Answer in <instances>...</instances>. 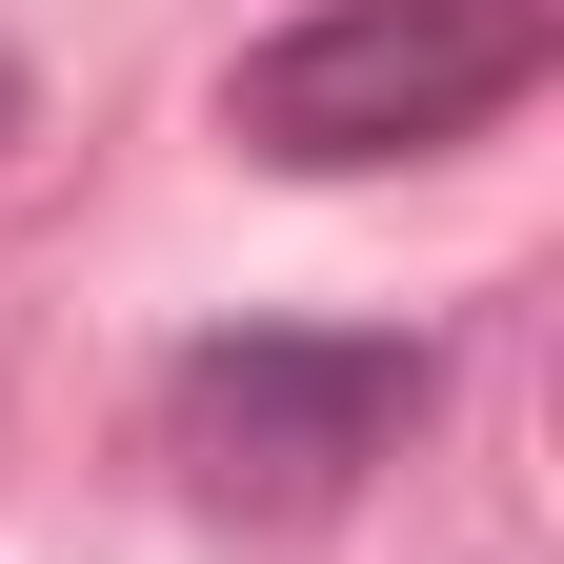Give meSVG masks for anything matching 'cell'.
Wrapping results in <instances>:
<instances>
[{"mask_svg": "<svg viewBox=\"0 0 564 564\" xmlns=\"http://www.w3.org/2000/svg\"><path fill=\"white\" fill-rule=\"evenodd\" d=\"M544 61H564V0H303L282 41H242L223 141L282 182H364L423 141H484Z\"/></svg>", "mask_w": 564, "mask_h": 564, "instance_id": "obj_1", "label": "cell"}, {"mask_svg": "<svg viewBox=\"0 0 564 564\" xmlns=\"http://www.w3.org/2000/svg\"><path fill=\"white\" fill-rule=\"evenodd\" d=\"M0 141H21V61H0Z\"/></svg>", "mask_w": 564, "mask_h": 564, "instance_id": "obj_3", "label": "cell"}, {"mask_svg": "<svg viewBox=\"0 0 564 564\" xmlns=\"http://www.w3.org/2000/svg\"><path fill=\"white\" fill-rule=\"evenodd\" d=\"M423 403H444V343L403 323H202L162 364V464L242 524H323L364 464L423 444Z\"/></svg>", "mask_w": 564, "mask_h": 564, "instance_id": "obj_2", "label": "cell"}]
</instances>
